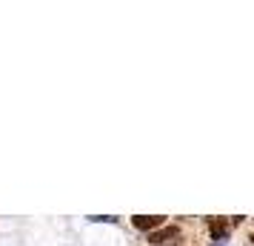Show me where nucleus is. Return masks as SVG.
I'll list each match as a JSON object with an SVG mask.
<instances>
[{
	"instance_id": "1",
	"label": "nucleus",
	"mask_w": 254,
	"mask_h": 246,
	"mask_svg": "<svg viewBox=\"0 0 254 246\" xmlns=\"http://www.w3.org/2000/svg\"><path fill=\"white\" fill-rule=\"evenodd\" d=\"M131 223H134V229H140V232H154V229L163 226V215H134Z\"/></svg>"
},
{
	"instance_id": "2",
	"label": "nucleus",
	"mask_w": 254,
	"mask_h": 246,
	"mask_svg": "<svg viewBox=\"0 0 254 246\" xmlns=\"http://www.w3.org/2000/svg\"><path fill=\"white\" fill-rule=\"evenodd\" d=\"M172 238H180V229H177V226H163V229H154V232L149 235V241L154 246L166 244V241H172Z\"/></svg>"
},
{
	"instance_id": "3",
	"label": "nucleus",
	"mask_w": 254,
	"mask_h": 246,
	"mask_svg": "<svg viewBox=\"0 0 254 246\" xmlns=\"http://www.w3.org/2000/svg\"><path fill=\"white\" fill-rule=\"evenodd\" d=\"M208 229H211V235H214V241H223L226 232H229V223L220 221V218H208Z\"/></svg>"
},
{
	"instance_id": "4",
	"label": "nucleus",
	"mask_w": 254,
	"mask_h": 246,
	"mask_svg": "<svg viewBox=\"0 0 254 246\" xmlns=\"http://www.w3.org/2000/svg\"><path fill=\"white\" fill-rule=\"evenodd\" d=\"M252 241H254V238H252Z\"/></svg>"
}]
</instances>
